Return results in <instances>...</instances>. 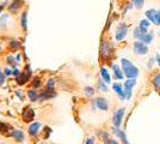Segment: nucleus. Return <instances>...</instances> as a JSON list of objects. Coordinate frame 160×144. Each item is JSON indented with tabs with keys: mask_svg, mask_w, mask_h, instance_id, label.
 I'll return each instance as SVG.
<instances>
[{
	"mask_svg": "<svg viewBox=\"0 0 160 144\" xmlns=\"http://www.w3.org/2000/svg\"><path fill=\"white\" fill-rule=\"evenodd\" d=\"M124 113H126V109L123 107L118 108V109L113 113L112 124L115 127H121V124H122V120H123V117H124Z\"/></svg>",
	"mask_w": 160,
	"mask_h": 144,
	"instance_id": "4",
	"label": "nucleus"
},
{
	"mask_svg": "<svg viewBox=\"0 0 160 144\" xmlns=\"http://www.w3.org/2000/svg\"><path fill=\"white\" fill-rule=\"evenodd\" d=\"M133 51L136 55H146L148 53V46L141 41H135L133 46Z\"/></svg>",
	"mask_w": 160,
	"mask_h": 144,
	"instance_id": "3",
	"label": "nucleus"
},
{
	"mask_svg": "<svg viewBox=\"0 0 160 144\" xmlns=\"http://www.w3.org/2000/svg\"><path fill=\"white\" fill-rule=\"evenodd\" d=\"M112 53V47H111V45L109 43V42H103L102 43V46H100V54L103 58H108V56H110Z\"/></svg>",
	"mask_w": 160,
	"mask_h": 144,
	"instance_id": "5",
	"label": "nucleus"
},
{
	"mask_svg": "<svg viewBox=\"0 0 160 144\" xmlns=\"http://www.w3.org/2000/svg\"><path fill=\"white\" fill-rule=\"evenodd\" d=\"M4 73H5V76H11V75H12V70L5 69V70H4Z\"/></svg>",
	"mask_w": 160,
	"mask_h": 144,
	"instance_id": "38",
	"label": "nucleus"
},
{
	"mask_svg": "<svg viewBox=\"0 0 160 144\" xmlns=\"http://www.w3.org/2000/svg\"><path fill=\"white\" fill-rule=\"evenodd\" d=\"M158 25H160V10L158 11Z\"/></svg>",
	"mask_w": 160,
	"mask_h": 144,
	"instance_id": "42",
	"label": "nucleus"
},
{
	"mask_svg": "<svg viewBox=\"0 0 160 144\" xmlns=\"http://www.w3.org/2000/svg\"><path fill=\"white\" fill-rule=\"evenodd\" d=\"M153 39H154V35H153V33H145V34L142 35L140 37V40H138V41H141V42H143L145 45H151L152 43V41H153Z\"/></svg>",
	"mask_w": 160,
	"mask_h": 144,
	"instance_id": "14",
	"label": "nucleus"
},
{
	"mask_svg": "<svg viewBox=\"0 0 160 144\" xmlns=\"http://www.w3.org/2000/svg\"><path fill=\"white\" fill-rule=\"evenodd\" d=\"M5 77H6L5 73L0 71V85H2V84H4V82H5Z\"/></svg>",
	"mask_w": 160,
	"mask_h": 144,
	"instance_id": "34",
	"label": "nucleus"
},
{
	"mask_svg": "<svg viewBox=\"0 0 160 144\" xmlns=\"http://www.w3.org/2000/svg\"><path fill=\"white\" fill-rule=\"evenodd\" d=\"M20 25H22V28H23V30H27V28H28V13L27 12H23V14H22Z\"/></svg>",
	"mask_w": 160,
	"mask_h": 144,
	"instance_id": "23",
	"label": "nucleus"
},
{
	"mask_svg": "<svg viewBox=\"0 0 160 144\" xmlns=\"http://www.w3.org/2000/svg\"><path fill=\"white\" fill-rule=\"evenodd\" d=\"M10 47L13 48V49H17V48L20 47V45L17 41H11V42H10Z\"/></svg>",
	"mask_w": 160,
	"mask_h": 144,
	"instance_id": "31",
	"label": "nucleus"
},
{
	"mask_svg": "<svg viewBox=\"0 0 160 144\" xmlns=\"http://www.w3.org/2000/svg\"><path fill=\"white\" fill-rule=\"evenodd\" d=\"M128 27L126 23H121L120 25L117 27L116 29V35H115V37H116V40L117 41H122V40H124L126 39V36L128 35Z\"/></svg>",
	"mask_w": 160,
	"mask_h": 144,
	"instance_id": "2",
	"label": "nucleus"
},
{
	"mask_svg": "<svg viewBox=\"0 0 160 144\" xmlns=\"http://www.w3.org/2000/svg\"><path fill=\"white\" fill-rule=\"evenodd\" d=\"M121 66H122V70H123L124 76H126L127 78H136V77L139 76V73H140L139 69H138L129 59L122 58V59H121Z\"/></svg>",
	"mask_w": 160,
	"mask_h": 144,
	"instance_id": "1",
	"label": "nucleus"
},
{
	"mask_svg": "<svg viewBox=\"0 0 160 144\" xmlns=\"http://www.w3.org/2000/svg\"><path fill=\"white\" fill-rule=\"evenodd\" d=\"M6 4H7V3H5V4H1V5H0V12H1V10H2L4 7L6 6Z\"/></svg>",
	"mask_w": 160,
	"mask_h": 144,
	"instance_id": "43",
	"label": "nucleus"
},
{
	"mask_svg": "<svg viewBox=\"0 0 160 144\" xmlns=\"http://www.w3.org/2000/svg\"><path fill=\"white\" fill-rule=\"evenodd\" d=\"M30 67L29 66H27V73H24V72H22L18 77H17V82H18V84L19 85H23V84H25V83L28 82V79L30 78Z\"/></svg>",
	"mask_w": 160,
	"mask_h": 144,
	"instance_id": "11",
	"label": "nucleus"
},
{
	"mask_svg": "<svg viewBox=\"0 0 160 144\" xmlns=\"http://www.w3.org/2000/svg\"><path fill=\"white\" fill-rule=\"evenodd\" d=\"M85 144H94V137H90L86 139Z\"/></svg>",
	"mask_w": 160,
	"mask_h": 144,
	"instance_id": "37",
	"label": "nucleus"
},
{
	"mask_svg": "<svg viewBox=\"0 0 160 144\" xmlns=\"http://www.w3.org/2000/svg\"><path fill=\"white\" fill-rule=\"evenodd\" d=\"M135 85H136V78H128L124 82V88L126 89H133Z\"/></svg>",
	"mask_w": 160,
	"mask_h": 144,
	"instance_id": "22",
	"label": "nucleus"
},
{
	"mask_svg": "<svg viewBox=\"0 0 160 144\" xmlns=\"http://www.w3.org/2000/svg\"><path fill=\"white\" fill-rule=\"evenodd\" d=\"M124 95H126V100H130L133 96V89H126L124 88Z\"/></svg>",
	"mask_w": 160,
	"mask_h": 144,
	"instance_id": "28",
	"label": "nucleus"
},
{
	"mask_svg": "<svg viewBox=\"0 0 160 144\" xmlns=\"http://www.w3.org/2000/svg\"><path fill=\"white\" fill-rule=\"evenodd\" d=\"M20 73H22V72H20L19 70H17V69H13V70H12V75H13L14 77H16V78H17V77H18V76H19Z\"/></svg>",
	"mask_w": 160,
	"mask_h": 144,
	"instance_id": "36",
	"label": "nucleus"
},
{
	"mask_svg": "<svg viewBox=\"0 0 160 144\" xmlns=\"http://www.w3.org/2000/svg\"><path fill=\"white\" fill-rule=\"evenodd\" d=\"M7 62H8V65H11V66H13V67L17 65L16 59H14L13 56H8V58H7Z\"/></svg>",
	"mask_w": 160,
	"mask_h": 144,
	"instance_id": "30",
	"label": "nucleus"
},
{
	"mask_svg": "<svg viewBox=\"0 0 160 144\" xmlns=\"http://www.w3.org/2000/svg\"><path fill=\"white\" fill-rule=\"evenodd\" d=\"M11 136H12L17 142H24V139H25V136H24L23 131H20V130H13L12 133H11Z\"/></svg>",
	"mask_w": 160,
	"mask_h": 144,
	"instance_id": "19",
	"label": "nucleus"
},
{
	"mask_svg": "<svg viewBox=\"0 0 160 144\" xmlns=\"http://www.w3.org/2000/svg\"><path fill=\"white\" fill-rule=\"evenodd\" d=\"M41 126H42L41 123H32L30 126H29V135H31V136L37 135L41 129Z\"/></svg>",
	"mask_w": 160,
	"mask_h": 144,
	"instance_id": "18",
	"label": "nucleus"
},
{
	"mask_svg": "<svg viewBox=\"0 0 160 144\" xmlns=\"http://www.w3.org/2000/svg\"><path fill=\"white\" fill-rule=\"evenodd\" d=\"M0 132H1V133H6L7 132V125L6 124H0Z\"/></svg>",
	"mask_w": 160,
	"mask_h": 144,
	"instance_id": "32",
	"label": "nucleus"
},
{
	"mask_svg": "<svg viewBox=\"0 0 160 144\" xmlns=\"http://www.w3.org/2000/svg\"><path fill=\"white\" fill-rule=\"evenodd\" d=\"M112 71H113V76H115V78L116 79H123L124 78V72H123V70L121 69V66H118L117 64H113L112 65Z\"/></svg>",
	"mask_w": 160,
	"mask_h": 144,
	"instance_id": "12",
	"label": "nucleus"
},
{
	"mask_svg": "<svg viewBox=\"0 0 160 144\" xmlns=\"http://www.w3.org/2000/svg\"><path fill=\"white\" fill-rule=\"evenodd\" d=\"M112 132L117 136V137L121 139V142H122V144H130V142L128 141L127 136H126V133H124V131L120 130V127H115L113 126L112 127Z\"/></svg>",
	"mask_w": 160,
	"mask_h": 144,
	"instance_id": "7",
	"label": "nucleus"
},
{
	"mask_svg": "<svg viewBox=\"0 0 160 144\" xmlns=\"http://www.w3.org/2000/svg\"><path fill=\"white\" fill-rule=\"evenodd\" d=\"M155 62H157V65L160 67V54H157V56H155Z\"/></svg>",
	"mask_w": 160,
	"mask_h": 144,
	"instance_id": "39",
	"label": "nucleus"
},
{
	"mask_svg": "<svg viewBox=\"0 0 160 144\" xmlns=\"http://www.w3.org/2000/svg\"><path fill=\"white\" fill-rule=\"evenodd\" d=\"M96 106H97V108L100 110L109 109V102H108L107 99H104V97H98V99H96Z\"/></svg>",
	"mask_w": 160,
	"mask_h": 144,
	"instance_id": "9",
	"label": "nucleus"
},
{
	"mask_svg": "<svg viewBox=\"0 0 160 144\" xmlns=\"http://www.w3.org/2000/svg\"><path fill=\"white\" fill-rule=\"evenodd\" d=\"M54 85H55V81H54V79H49V81H48V84H47L48 89H53Z\"/></svg>",
	"mask_w": 160,
	"mask_h": 144,
	"instance_id": "33",
	"label": "nucleus"
},
{
	"mask_svg": "<svg viewBox=\"0 0 160 144\" xmlns=\"http://www.w3.org/2000/svg\"><path fill=\"white\" fill-rule=\"evenodd\" d=\"M33 117H35V112L30 108H27V109L23 112V118H24V121L25 123H30L33 120Z\"/></svg>",
	"mask_w": 160,
	"mask_h": 144,
	"instance_id": "15",
	"label": "nucleus"
},
{
	"mask_svg": "<svg viewBox=\"0 0 160 144\" xmlns=\"http://www.w3.org/2000/svg\"><path fill=\"white\" fill-rule=\"evenodd\" d=\"M151 22L148 21V19H142V21H140V23H139V28H140L141 30H143L145 33H147L148 31V29H149V27H151Z\"/></svg>",
	"mask_w": 160,
	"mask_h": 144,
	"instance_id": "20",
	"label": "nucleus"
},
{
	"mask_svg": "<svg viewBox=\"0 0 160 144\" xmlns=\"http://www.w3.org/2000/svg\"><path fill=\"white\" fill-rule=\"evenodd\" d=\"M112 89L113 91L117 94V96L120 97V100H126V95H124V89L123 87L121 85V83H113L112 84Z\"/></svg>",
	"mask_w": 160,
	"mask_h": 144,
	"instance_id": "8",
	"label": "nucleus"
},
{
	"mask_svg": "<svg viewBox=\"0 0 160 144\" xmlns=\"http://www.w3.org/2000/svg\"><path fill=\"white\" fill-rule=\"evenodd\" d=\"M145 14H146V18L151 22L152 24L158 25V11H157V10H154V8L147 10Z\"/></svg>",
	"mask_w": 160,
	"mask_h": 144,
	"instance_id": "6",
	"label": "nucleus"
},
{
	"mask_svg": "<svg viewBox=\"0 0 160 144\" xmlns=\"http://www.w3.org/2000/svg\"><path fill=\"white\" fill-rule=\"evenodd\" d=\"M6 21H7V14H5V16H2L1 19H0V28H1V29L6 27Z\"/></svg>",
	"mask_w": 160,
	"mask_h": 144,
	"instance_id": "29",
	"label": "nucleus"
},
{
	"mask_svg": "<svg viewBox=\"0 0 160 144\" xmlns=\"http://www.w3.org/2000/svg\"><path fill=\"white\" fill-rule=\"evenodd\" d=\"M33 85L37 88V87H40L41 85V83H40V79L38 78H35V83H33Z\"/></svg>",
	"mask_w": 160,
	"mask_h": 144,
	"instance_id": "40",
	"label": "nucleus"
},
{
	"mask_svg": "<svg viewBox=\"0 0 160 144\" xmlns=\"http://www.w3.org/2000/svg\"><path fill=\"white\" fill-rule=\"evenodd\" d=\"M133 4L136 8H142L145 5V0H133Z\"/></svg>",
	"mask_w": 160,
	"mask_h": 144,
	"instance_id": "26",
	"label": "nucleus"
},
{
	"mask_svg": "<svg viewBox=\"0 0 160 144\" xmlns=\"http://www.w3.org/2000/svg\"><path fill=\"white\" fill-rule=\"evenodd\" d=\"M85 95L88 96V97H92L94 95V89L92 87H86L85 88Z\"/></svg>",
	"mask_w": 160,
	"mask_h": 144,
	"instance_id": "27",
	"label": "nucleus"
},
{
	"mask_svg": "<svg viewBox=\"0 0 160 144\" xmlns=\"http://www.w3.org/2000/svg\"><path fill=\"white\" fill-rule=\"evenodd\" d=\"M143 34H145V31H143V30H141V29L139 27L135 28V29H134V31H133L134 39H136V40H140V37Z\"/></svg>",
	"mask_w": 160,
	"mask_h": 144,
	"instance_id": "24",
	"label": "nucleus"
},
{
	"mask_svg": "<svg viewBox=\"0 0 160 144\" xmlns=\"http://www.w3.org/2000/svg\"><path fill=\"white\" fill-rule=\"evenodd\" d=\"M104 144H118V142H117L116 139H111V138H109L108 141L104 142Z\"/></svg>",
	"mask_w": 160,
	"mask_h": 144,
	"instance_id": "35",
	"label": "nucleus"
},
{
	"mask_svg": "<svg viewBox=\"0 0 160 144\" xmlns=\"http://www.w3.org/2000/svg\"><path fill=\"white\" fill-rule=\"evenodd\" d=\"M98 89H99V91H102V93H108V85L107 83L104 82L103 79H100L99 82H98Z\"/></svg>",
	"mask_w": 160,
	"mask_h": 144,
	"instance_id": "25",
	"label": "nucleus"
},
{
	"mask_svg": "<svg viewBox=\"0 0 160 144\" xmlns=\"http://www.w3.org/2000/svg\"><path fill=\"white\" fill-rule=\"evenodd\" d=\"M152 84H153L155 91L160 94V72L159 73H155V75L152 77Z\"/></svg>",
	"mask_w": 160,
	"mask_h": 144,
	"instance_id": "17",
	"label": "nucleus"
},
{
	"mask_svg": "<svg viewBox=\"0 0 160 144\" xmlns=\"http://www.w3.org/2000/svg\"><path fill=\"white\" fill-rule=\"evenodd\" d=\"M23 4H24V0H13V3L11 4V6L8 7L10 12H11V13H17L18 10L22 7Z\"/></svg>",
	"mask_w": 160,
	"mask_h": 144,
	"instance_id": "13",
	"label": "nucleus"
},
{
	"mask_svg": "<svg viewBox=\"0 0 160 144\" xmlns=\"http://www.w3.org/2000/svg\"><path fill=\"white\" fill-rule=\"evenodd\" d=\"M100 76H102V79L107 83V84H110V83H111V76H110L109 71H108L105 67H102V69H100Z\"/></svg>",
	"mask_w": 160,
	"mask_h": 144,
	"instance_id": "16",
	"label": "nucleus"
},
{
	"mask_svg": "<svg viewBox=\"0 0 160 144\" xmlns=\"http://www.w3.org/2000/svg\"><path fill=\"white\" fill-rule=\"evenodd\" d=\"M28 97L30 99V101L36 102V101H38L40 95H38V93H37L36 90H29V91H28Z\"/></svg>",
	"mask_w": 160,
	"mask_h": 144,
	"instance_id": "21",
	"label": "nucleus"
},
{
	"mask_svg": "<svg viewBox=\"0 0 160 144\" xmlns=\"http://www.w3.org/2000/svg\"><path fill=\"white\" fill-rule=\"evenodd\" d=\"M154 61H155V58H153V59H151V60L148 61V67H149V69L152 67V65H153V62H154Z\"/></svg>",
	"mask_w": 160,
	"mask_h": 144,
	"instance_id": "41",
	"label": "nucleus"
},
{
	"mask_svg": "<svg viewBox=\"0 0 160 144\" xmlns=\"http://www.w3.org/2000/svg\"><path fill=\"white\" fill-rule=\"evenodd\" d=\"M56 96V93L54 91V89H48L46 91H42V94L40 95V101H47V100H49V99H53V97H55Z\"/></svg>",
	"mask_w": 160,
	"mask_h": 144,
	"instance_id": "10",
	"label": "nucleus"
}]
</instances>
